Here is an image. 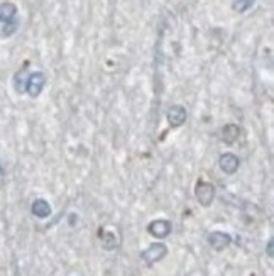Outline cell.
<instances>
[{"label":"cell","instance_id":"8fae6325","mask_svg":"<svg viewBox=\"0 0 274 276\" xmlns=\"http://www.w3.org/2000/svg\"><path fill=\"white\" fill-rule=\"evenodd\" d=\"M28 71H25V68L24 70H20L17 75H15L14 78V88H15V92L17 93H24L25 92V85H28Z\"/></svg>","mask_w":274,"mask_h":276},{"label":"cell","instance_id":"8992f818","mask_svg":"<svg viewBox=\"0 0 274 276\" xmlns=\"http://www.w3.org/2000/svg\"><path fill=\"white\" fill-rule=\"evenodd\" d=\"M218 166L224 173L234 174L240 166V159L235 155H232V153H225V155H222L218 159Z\"/></svg>","mask_w":274,"mask_h":276},{"label":"cell","instance_id":"5b68a950","mask_svg":"<svg viewBox=\"0 0 274 276\" xmlns=\"http://www.w3.org/2000/svg\"><path fill=\"white\" fill-rule=\"evenodd\" d=\"M208 244L215 249V251H224L225 247H229L232 244V236L227 234V232L215 231L208 236Z\"/></svg>","mask_w":274,"mask_h":276},{"label":"cell","instance_id":"52a82bcc","mask_svg":"<svg viewBox=\"0 0 274 276\" xmlns=\"http://www.w3.org/2000/svg\"><path fill=\"white\" fill-rule=\"evenodd\" d=\"M186 120V110L181 105H171L168 109V122L171 127H181Z\"/></svg>","mask_w":274,"mask_h":276},{"label":"cell","instance_id":"7a4b0ae2","mask_svg":"<svg viewBox=\"0 0 274 276\" xmlns=\"http://www.w3.org/2000/svg\"><path fill=\"white\" fill-rule=\"evenodd\" d=\"M195 197H197L200 205L210 207L215 200V187L212 183L200 180V182L197 183V188H195Z\"/></svg>","mask_w":274,"mask_h":276},{"label":"cell","instance_id":"3957f363","mask_svg":"<svg viewBox=\"0 0 274 276\" xmlns=\"http://www.w3.org/2000/svg\"><path fill=\"white\" fill-rule=\"evenodd\" d=\"M44 85H46L44 73H41V71L31 73L28 78V85H25V92H28L33 98H36L41 92H43Z\"/></svg>","mask_w":274,"mask_h":276},{"label":"cell","instance_id":"9a60e30c","mask_svg":"<svg viewBox=\"0 0 274 276\" xmlns=\"http://www.w3.org/2000/svg\"><path fill=\"white\" fill-rule=\"evenodd\" d=\"M267 256H269V258L274 256V253H272V239H271L269 242H267Z\"/></svg>","mask_w":274,"mask_h":276},{"label":"cell","instance_id":"5bb4252c","mask_svg":"<svg viewBox=\"0 0 274 276\" xmlns=\"http://www.w3.org/2000/svg\"><path fill=\"white\" fill-rule=\"evenodd\" d=\"M17 29V22H15V19L12 20H7L4 26V29H2V34L4 36H10V34H14V31Z\"/></svg>","mask_w":274,"mask_h":276},{"label":"cell","instance_id":"277c9868","mask_svg":"<svg viewBox=\"0 0 274 276\" xmlns=\"http://www.w3.org/2000/svg\"><path fill=\"white\" fill-rule=\"evenodd\" d=\"M171 222L166 220V219H157V220H152L149 225H147V231L152 237H157V239H165L171 234Z\"/></svg>","mask_w":274,"mask_h":276},{"label":"cell","instance_id":"ba28073f","mask_svg":"<svg viewBox=\"0 0 274 276\" xmlns=\"http://www.w3.org/2000/svg\"><path fill=\"white\" fill-rule=\"evenodd\" d=\"M31 210H33V214L36 217H39V219H46V217L51 215V205L47 204L44 198H38L33 202V207H31Z\"/></svg>","mask_w":274,"mask_h":276},{"label":"cell","instance_id":"2e32d148","mask_svg":"<svg viewBox=\"0 0 274 276\" xmlns=\"http://www.w3.org/2000/svg\"><path fill=\"white\" fill-rule=\"evenodd\" d=\"M4 174V168H2V164H0V177Z\"/></svg>","mask_w":274,"mask_h":276},{"label":"cell","instance_id":"9c48e42d","mask_svg":"<svg viewBox=\"0 0 274 276\" xmlns=\"http://www.w3.org/2000/svg\"><path fill=\"white\" fill-rule=\"evenodd\" d=\"M240 136V127L235 124H227L222 129V139L225 144H234Z\"/></svg>","mask_w":274,"mask_h":276},{"label":"cell","instance_id":"7c38bea8","mask_svg":"<svg viewBox=\"0 0 274 276\" xmlns=\"http://www.w3.org/2000/svg\"><path fill=\"white\" fill-rule=\"evenodd\" d=\"M15 14H17V9H15L14 4L0 5V20H4V22L15 19Z\"/></svg>","mask_w":274,"mask_h":276},{"label":"cell","instance_id":"4fadbf2b","mask_svg":"<svg viewBox=\"0 0 274 276\" xmlns=\"http://www.w3.org/2000/svg\"><path fill=\"white\" fill-rule=\"evenodd\" d=\"M252 5H254V0H237L234 4V9L237 12H245V10H249Z\"/></svg>","mask_w":274,"mask_h":276},{"label":"cell","instance_id":"30bf717a","mask_svg":"<svg viewBox=\"0 0 274 276\" xmlns=\"http://www.w3.org/2000/svg\"><path fill=\"white\" fill-rule=\"evenodd\" d=\"M100 239H102V247L107 249V251H114V249L119 246L117 237H115L114 232H110V231L100 232Z\"/></svg>","mask_w":274,"mask_h":276},{"label":"cell","instance_id":"6da1fadb","mask_svg":"<svg viewBox=\"0 0 274 276\" xmlns=\"http://www.w3.org/2000/svg\"><path fill=\"white\" fill-rule=\"evenodd\" d=\"M166 254H168V246H166V244L154 242V244H151V246L141 254V258H142V261L147 264V266H152L154 263L161 261L162 258H166Z\"/></svg>","mask_w":274,"mask_h":276}]
</instances>
